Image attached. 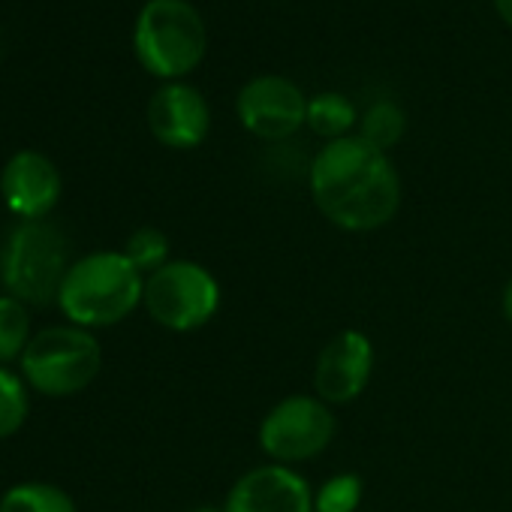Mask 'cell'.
Instances as JSON below:
<instances>
[{
    "mask_svg": "<svg viewBox=\"0 0 512 512\" xmlns=\"http://www.w3.org/2000/svg\"><path fill=\"white\" fill-rule=\"evenodd\" d=\"M317 211L344 232H374L401 208V178L386 151L359 133L326 142L308 169Z\"/></svg>",
    "mask_w": 512,
    "mask_h": 512,
    "instance_id": "obj_1",
    "label": "cell"
},
{
    "mask_svg": "<svg viewBox=\"0 0 512 512\" xmlns=\"http://www.w3.org/2000/svg\"><path fill=\"white\" fill-rule=\"evenodd\" d=\"M145 296V275L124 250H97L76 260L61 284L58 308L79 329H106L127 320Z\"/></svg>",
    "mask_w": 512,
    "mask_h": 512,
    "instance_id": "obj_2",
    "label": "cell"
},
{
    "mask_svg": "<svg viewBox=\"0 0 512 512\" xmlns=\"http://www.w3.org/2000/svg\"><path fill=\"white\" fill-rule=\"evenodd\" d=\"M208 49V31L199 10L187 0H148L133 28L136 61L163 82L193 73Z\"/></svg>",
    "mask_w": 512,
    "mask_h": 512,
    "instance_id": "obj_3",
    "label": "cell"
},
{
    "mask_svg": "<svg viewBox=\"0 0 512 512\" xmlns=\"http://www.w3.org/2000/svg\"><path fill=\"white\" fill-rule=\"evenodd\" d=\"M70 266V247L58 226L22 220L10 229L0 253V281L25 305H52L58 302Z\"/></svg>",
    "mask_w": 512,
    "mask_h": 512,
    "instance_id": "obj_4",
    "label": "cell"
},
{
    "mask_svg": "<svg viewBox=\"0 0 512 512\" xmlns=\"http://www.w3.org/2000/svg\"><path fill=\"white\" fill-rule=\"evenodd\" d=\"M19 362L31 389L49 398H70L97 380L103 350L88 329L70 323L37 332Z\"/></svg>",
    "mask_w": 512,
    "mask_h": 512,
    "instance_id": "obj_5",
    "label": "cell"
},
{
    "mask_svg": "<svg viewBox=\"0 0 512 512\" xmlns=\"http://www.w3.org/2000/svg\"><path fill=\"white\" fill-rule=\"evenodd\" d=\"M142 305L157 326L169 332H196L220 311V284L193 260H169L145 278Z\"/></svg>",
    "mask_w": 512,
    "mask_h": 512,
    "instance_id": "obj_6",
    "label": "cell"
},
{
    "mask_svg": "<svg viewBox=\"0 0 512 512\" xmlns=\"http://www.w3.org/2000/svg\"><path fill=\"white\" fill-rule=\"evenodd\" d=\"M335 434H338V416L323 398L290 395L281 398L263 416L256 440H260V449L275 464L293 467L299 461H311L320 452H326Z\"/></svg>",
    "mask_w": 512,
    "mask_h": 512,
    "instance_id": "obj_7",
    "label": "cell"
},
{
    "mask_svg": "<svg viewBox=\"0 0 512 512\" xmlns=\"http://www.w3.org/2000/svg\"><path fill=\"white\" fill-rule=\"evenodd\" d=\"M238 124L266 142H284L305 127L308 97L287 76H256L235 97Z\"/></svg>",
    "mask_w": 512,
    "mask_h": 512,
    "instance_id": "obj_8",
    "label": "cell"
},
{
    "mask_svg": "<svg viewBox=\"0 0 512 512\" xmlns=\"http://www.w3.org/2000/svg\"><path fill=\"white\" fill-rule=\"evenodd\" d=\"M374 344L359 329H341L317 356L314 365V395L329 407L356 401L374 374Z\"/></svg>",
    "mask_w": 512,
    "mask_h": 512,
    "instance_id": "obj_9",
    "label": "cell"
},
{
    "mask_svg": "<svg viewBox=\"0 0 512 512\" xmlns=\"http://www.w3.org/2000/svg\"><path fill=\"white\" fill-rule=\"evenodd\" d=\"M223 512H314V488L287 464H260L232 482Z\"/></svg>",
    "mask_w": 512,
    "mask_h": 512,
    "instance_id": "obj_10",
    "label": "cell"
},
{
    "mask_svg": "<svg viewBox=\"0 0 512 512\" xmlns=\"http://www.w3.org/2000/svg\"><path fill=\"white\" fill-rule=\"evenodd\" d=\"M148 130L166 148H199L211 130L208 100L187 82H166L148 103Z\"/></svg>",
    "mask_w": 512,
    "mask_h": 512,
    "instance_id": "obj_11",
    "label": "cell"
},
{
    "mask_svg": "<svg viewBox=\"0 0 512 512\" xmlns=\"http://www.w3.org/2000/svg\"><path fill=\"white\" fill-rule=\"evenodd\" d=\"M64 181L58 166L40 151H19L0 172V193L22 220H43L61 199Z\"/></svg>",
    "mask_w": 512,
    "mask_h": 512,
    "instance_id": "obj_12",
    "label": "cell"
},
{
    "mask_svg": "<svg viewBox=\"0 0 512 512\" xmlns=\"http://www.w3.org/2000/svg\"><path fill=\"white\" fill-rule=\"evenodd\" d=\"M305 127H311L326 142H335V139L353 136V127H359V109L353 106L350 97L338 91H323L308 100Z\"/></svg>",
    "mask_w": 512,
    "mask_h": 512,
    "instance_id": "obj_13",
    "label": "cell"
},
{
    "mask_svg": "<svg viewBox=\"0 0 512 512\" xmlns=\"http://www.w3.org/2000/svg\"><path fill=\"white\" fill-rule=\"evenodd\" d=\"M0 512H79L76 500L52 482H19L0 497Z\"/></svg>",
    "mask_w": 512,
    "mask_h": 512,
    "instance_id": "obj_14",
    "label": "cell"
},
{
    "mask_svg": "<svg viewBox=\"0 0 512 512\" xmlns=\"http://www.w3.org/2000/svg\"><path fill=\"white\" fill-rule=\"evenodd\" d=\"M407 133V115L398 103L392 100H377L368 106V112L359 118V136L380 148V151H389L395 148Z\"/></svg>",
    "mask_w": 512,
    "mask_h": 512,
    "instance_id": "obj_15",
    "label": "cell"
},
{
    "mask_svg": "<svg viewBox=\"0 0 512 512\" xmlns=\"http://www.w3.org/2000/svg\"><path fill=\"white\" fill-rule=\"evenodd\" d=\"M31 317L25 302L13 296H0V365L25 356L31 344Z\"/></svg>",
    "mask_w": 512,
    "mask_h": 512,
    "instance_id": "obj_16",
    "label": "cell"
},
{
    "mask_svg": "<svg viewBox=\"0 0 512 512\" xmlns=\"http://www.w3.org/2000/svg\"><path fill=\"white\" fill-rule=\"evenodd\" d=\"M31 413L28 386L19 374L0 365V440L13 437Z\"/></svg>",
    "mask_w": 512,
    "mask_h": 512,
    "instance_id": "obj_17",
    "label": "cell"
},
{
    "mask_svg": "<svg viewBox=\"0 0 512 512\" xmlns=\"http://www.w3.org/2000/svg\"><path fill=\"white\" fill-rule=\"evenodd\" d=\"M365 497L359 473H335L314 491V512H356Z\"/></svg>",
    "mask_w": 512,
    "mask_h": 512,
    "instance_id": "obj_18",
    "label": "cell"
},
{
    "mask_svg": "<svg viewBox=\"0 0 512 512\" xmlns=\"http://www.w3.org/2000/svg\"><path fill=\"white\" fill-rule=\"evenodd\" d=\"M124 253H127V260L148 278L169 263V238L154 226H139L127 238Z\"/></svg>",
    "mask_w": 512,
    "mask_h": 512,
    "instance_id": "obj_19",
    "label": "cell"
},
{
    "mask_svg": "<svg viewBox=\"0 0 512 512\" xmlns=\"http://www.w3.org/2000/svg\"><path fill=\"white\" fill-rule=\"evenodd\" d=\"M494 10H497L500 22L512 28V0H494Z\"/></svg>",
    "mask_w": 512,
    "mask_h": 512,
    "instance_id": "obj_20",
    "label": "cell"
},
{
    "mask_svg": "<svg viewBox=\"0 0 512 512\" xmlns=\"http://www.w3.org/2000/svg\"><path fill=\"white\" fill-rule=\"evenodd\" d=\"M500 308H503V317H506V323L512 326V281L503 287V296H500Z\"/></svg>",
    "mask_w": 512,
    "mask_h": 512,
    "instance_id": "obj_21",
    "label": "cell"
},
{
    "mask_svg": "<svg viewBox=\"0 0 512 512\" xmlns=\"http://www.w3.org/2000/svg\"><path fill=\"white\" fill-rule=\"evenodd\" d=\"M190 512H223V509H217V506H196V509H190Z\"/></svg>",
    "mask_w": 512,
    "mask_h": 512,
    "instance_id": "obj_22",
    "label": "cell"
}]
</instances>
